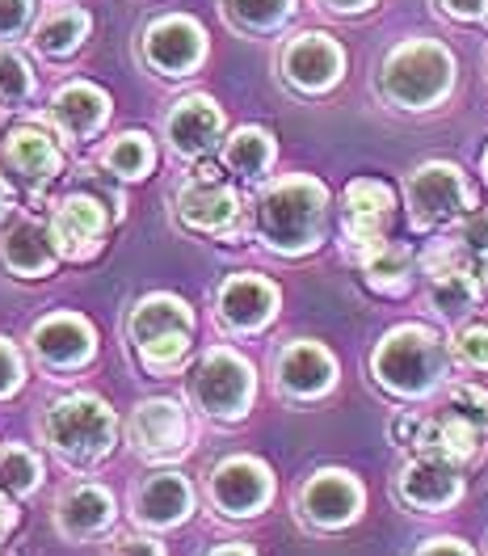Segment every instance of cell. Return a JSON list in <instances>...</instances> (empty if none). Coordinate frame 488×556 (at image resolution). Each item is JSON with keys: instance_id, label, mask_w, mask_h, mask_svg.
Here are the masks:
<instances>
[{"instance_id": "cell-11", "label": "cell", "mask_w": 488, "mask_h": 556, "mask_svg": "<svg viewBox=\"0 0 488 556\" xmlns=\"http://www.w3.org/2000/svg\"><path fill=\"white\" fill-rule=\"evenodd\" d=\"M337 388V358L333 350L312 342V338H295L274 354V392L291 405H312L324 401Z\"/></svg>"}, {"instance_id": "cell-33", "label": "cell", "mask_w": 488, "mask_h": 556, "mask_svg": "<svg viewBox=\"0 0 488 556\" xmlns=\"http://www.w3.org/2000/svg\"><path fill=\"white\" fill-rule=\"evenodd\" d=\"M451 358L467 371H488V316H467L451 329Z\"/></svg>"}, {"instance_id": "cell-24", "label": "cell", "mask_w": 488, "mask_h": 556, "mask_svg": "<svg viewBox=\"0 0 488 556\" xmlns=\"http://www.w3.org/2000/svg\"><path fill=\"white\" fill-rule=\"evenodd\" d=\"M105 118H110V98H105L98 85H85V80L64 85L55 93V102H51V123L68 139L98 136L105 127Z\"/></svg>"}, {"instance_id": "cell-26", "label": "cell", "mask_w": 488, "mask_h": 556, "mask_svg": "<svg viewBox=\"0 0 488 556\" xmlns=\"http://www.w3.org/2000/svg\"><path fill=\"white\" fill-rule=\"evenodd\" d=\"M4 165L26 181H47L64 169V152L42 127H17L4 139Z\"/></svg>"}, {"instance_id": "cell-28", "label": "cell", "mask_w": 488, "mask_h": 556, "mask_svg": "<svg viewBox=\"0 0 488 556\" xmlns=\"http://www.w3.org/2000/svg\"><path fill=\"white\" fill-rule=\"evenodd\" d=\"M274 156H279V143L266 127H236L223 139V169L244 181H261L274 169Z\"/></svg>"}, {"instance_id": "cell-36", "label": "cell", "mask_w": 488, "mask_h": 556, "mask_svg": "<svg viewBox=\"0 0 488 556\" xmlns=\"http://www.w3.org/2000/svg\"><path fill=\"white\" fill-rule=\"evenodd\" d=\"M442 409H451L454 417L472 421L476 430L488 434V388H480V383H451Z\"/></svg>"}, {"instance_id": "cell-44", "label": "cell", "mask_w": 488, "mask_h": 556, "mask_svg": "<svg viewBox=\"0 0 488 556\" xmlns=\"http://www.w3.org/2000/svg\"><path fill=\"white\" fill-rule=\"evenodd\" d=\"M17 527V506H13V493L0 489V535H9Z\"/></svg>"}, {"instance_id": "cell-22", "label": "cell", "mask_w": 488, "mask_h": 556, "mask_svg": "<svg viewBox=\"0 0 488 556\" xmlns=\"http://www.w3.org/2000/svg\"><path fill=\"white\" fill-rule=\"evenodd\" d=\"M55 527H60V535H68L76 544L105 535L114 527V493L93 481L68 485L55 502Z\"/></svg>"}, {"instance_id": "cell-41", "label": "cell", "mask_w": 488, "mask_h": 556, "mask_svg": "<svg viewBox=\"0 0 488 556\" xmlns=\"http://www.w3.org/2000/svg\"><path fill=\"white\" fill-rule=\"evenodd\" d=\"M30 22V0H0V38H13Z\"/></svg>"}, {"instance_id": "cell-12", "label": "cell", "mask_w": 488, "mask_h": 556, "mask_svg": "<svg viewBox=\"0 0 488 556\" xmlns=\"http://www.w3.org/2000/svg\"><path fill=\"white\" fill-rule=\"evenodd\" d=\"M177 219H181L190 232L219 237V241H236L244 232L241 190L228 186L223 177H219V181L190 177V181L177 190Z\"/></svg>"}, {"instance_id": "cell-29", "label": "cell", "mask_w": 488, "mask_h": 556, "mask_svg": "<svg viewBox=\"0 0 488 556\" xmlns=\"http://www.w3.org/2000/svg\"><path fill=\"white\" fill-rule=\"evenodd\" d=\"M102 165L123 181H143L156 169V148L143 131H123L118 139H110V148L102 152Z\"/></svg>"}, {"instance_id": "cell-19", "label": "cell", "mask_w": 488, "mask_h": 556, "mask_svg": "<svg viewBox=\"0 0 488 556\" xmlns=\"http://www.w3.org/2000/svg\"><path fill=\"white\" fill-rule=\"evenodd\" d=\"M131 443L147 459H165L190 447V417L169 396H152L131 414Z\"/></svg>"}, {"instance_id": "cell-20", "label": "cell", "mask_w": 488, "mask_h": 556, "mask_svg": "<svg viewBox=\"0 0 488 556\" xmlns=\"http://www.w3.org/2000/svg\"><path fill=\"white\" fill-rule=\"evenodd\" d=\"M429 282H425V304L434 308V316H442V320H467V316H476V308L485 304V282L476 275V257H463V262H451V266H438V270H429Z\"/></svg>"}, {"instance_id": "cell-46", "label": "cell", "mask_w": 488, "mask_h": 556, "mask_svg": "<svg viewBox=\"0 0 488 556\" xmlns=\"http://www.w3.org/2000/svg\"><path fill=\"white\" fill-rule=\"evenodd\" d=\"M333 13H362V9H371L375 0H324Z\"/></svg>"}, {"instance_id": "cell-18", "label": "cell", "mask_w": 488, "mask_h": 556, "mask_svg": "<svg viewBox=\"0 0 488 556\" xmlns=\"http://www.w3.org/2000/svg\"><path fill=\"white\" fill-rule=\"evenodd\" d=\"M30 342H35L38 363L51 367V371H76V367H85V363L93 358V350H98L93 325L76 313H55V316H47V320H38Z\"/></svg>"}, {"instance_id": "cell-21", "label": "cell", "mask_w": 488, "mask_h": 556, "mask_svg": "<svg viewBox=\"0 0 488 556\" xmlns=\"http://www.w3.org/2000/svg\"><path fill=\"white\" fill-rule=\"evenodd\" d=\"M165 131L177 156L185 161H203L210 148L223 136V110L207 93H190L174 105V114L165 118Z\"/></svg>"}, {"instance_id": "cell-1", "label": "cell", "mask_w": 488, "mask_h": 556, "mask_svg": "<svg viewBox=\"0 0 488 556\" xmlns=\"http://www.w3.org/2000/svg\"><path fill=\"white\" fill-rule=\"evenodd\" d=\"M253 232L279 257H308L329 237V190L320 177H274L253 203Z\"/></svg>"}, {"instance_id": "cell-13", "label": "cell", "mask_w": 488, "mask_h": 556, "mask_svg": "<svg viewBox=\"0 0 488 556\" xmlns=\"http://www.w3.org/2000/svg\"><path fill=\"white\" fill-rule=\"evenodd\" d=\"M282 291L279 282H270L266 275H228L215 291V316L228 333H241V338H253L261 333L274 316H279Z\"/></svg>"}, {"instance_id": "cell-45", "label": "cell", "mask_w": 488, "mask_h": 556, "mask_svg": "<svg viewBox=\"0 0 488 556\" xmlns=\"http://www.w3.org/2000/svg\"><path fill=\"white\" fill-rule=\"evenodd\" d=\"M203 556H257V548H248V544H241V540H232V544H215V548H207Z\"/></svg>"}, {"instance_id": "cell-30", "label": "cell", "mask_w": 488, "mask_h": 556, "mask_svg": "<svg viewBox=\"0 0 488 556\" xmlns=\"http://www.w3.org/2000/svg\"><path fill=\"white\" fill-rule=\"evenodd\" d=\"M295 0H223V17L244 35H274L291 22Z\"/></svg>"}, {"instance_id": "cell-37", "label": "cell", "mask_w": 488, "mask_h": 556, "mask_svg": "<svg viewBox=\"0 0 488 556\" xmlns=\"http://www.w3.org/2000/svg\"><path fill=\"white\" fill-rule=\"evenodd\" d=\"M454 241L463 244L472 257H488V207L467 211V215L454 224Z\"/></svg>"}, {"instance_id": "cell-35", "label": "cell", "mask_w": 488, "mask_h": 556, "mask_svg": "<svg viewBox=\"0 0 488 556\" xmlns=\"http://www.w3.org/2000/svg\"><path fill=\"white\" fill-rule=\"evenodd\" d=\"M35 98V72L26 64V55L17 51H0V102L22 105Z\"/></svg>"}, {"instance_id": "cell-4", "label": "cell", "mask_w": 488, "mask_h": 556, "mask_svg": "<svg viewBox=\"0 0 488 556\" xmlns=\"http://www.w3.org/2000/svg\"><path fill=\"white\" fill-rule=\"evenodd\" d=\"M42 439L68 464H98L118 443V417L102 396L72 392L51 401V409L42 414Z\"/></svg>"}, {"instance_id": "cell-17", "label": "cell", "mask_w": 488, "mask_h": 556, "mask_svg": "<svg viewBox=\"0 0 488 556\" xmlns=\"http://www.w3.org/2000/svg\"><path fill=\"white\" fill-rule=\"evenodd\" d=\"M105 228L110 219H105L102 199L80 194V190L60 199V207L51 215V241L60 249V257H72V262H89L102 249Z\"/></svg>"}, {"instance_id": "cell-3", "label": "cell", "mask_w": 488, "mask_h": 556, "mask_svg": "<svg viewBox=\"0 0 488 556\" xmlns=\"http://www.w3.org/2000/svg\"><path fill=\"white\" fill-rule=\"evenodd\" d=\"M454 89V55L451 47L434 42V38H404L400 47H391V55L380 68V93L396 110H434L451 98Z\"/></svg>"}, {"instance_id": "cell-27", "label": "cell", "mask_w": 488, "mask_h": 556, "mask_svg": "<svg viewBox=\"0 0 488 556\" xmlns=\"http://www.w3.org/2000/svg\"><path fill=\"white\" fill-rule=\"evenodd\" d=\"M358 266H362V278H367L371 291H380V295H404L413 287V278H418L421 262L409 244L384 241L375 244L367 257H358Z\"/></svg>"}, {"instance_id": "cell-34", "label": "cell", "mask_w": 488, "mask_h": 556, "mask_svg": "<svg viewBox=\"0 0 488 556\" xmlns=\"http://www.w3.org/2000/svg\"><path fill=\"white\" fill-rule=\"evenodd\" d=\"M190 346H194L190 333H165V338L140 346V363L152 376H174V371H181V363L190 358Z\"/></svg>"}, {"instance_id": "cell-48", "label": "cell", "mask_w": 488, "mask_h": 556, "mask_svg": "<svg viewBox=\"0 0 488 556\" xmlns=\"http://www.w3.org/2000/svg\"><path fill=\"white\" fill-rule=\"evenodd\" d=\"M476 275L485 282V295H488V257H476Z\"/></svg>"}, {"instance_id": "cell-15", "label": "cell", "mask_w": 488, "mask_h": 556, "mask_svg": "<svg viewBox=\"0 0 488 556\" xmlns=\"http://www.w3.org/2000/svg\"><path fill=\"white\" fill-rule=\"evenodd\" d=\"M203 55H207V35L194 17H181V13L160 17L143 35V60L160 76H190L203 64Z\"/></svg>"}, {"instance_id": "cell-7", "label": "cell", "mask_w": 488, "mask_h": 556, "mask_svg": "<svg viewBox=\"0 0 488 556\" xmlns=\"http://www.w3.org/2000/svg\"><path fill=\"white\" fill-rule=\"evenodd\" d=\"M367 510V485L349 468H320L295 489V515L308 531L337 535L349 531Z\"/></svg>"}, {"instance_id": "cell-14", "label": "cell", "mask_w": 488, "mask_h": 556, "mask_svg": "<svg viewBox=\"0 0 488 556\" xmlns=\"http://www.w3.org/2000/svg\"><path fill=\"white\" fill-rule=\"evenodd\" d=\"M279 68L291 89H299V93H329L342 80V72H346V51H342L337 38L308 30V35H295L282 47Z\"/></svg>"}, {"instance_id": "cell-25", "label": "cell", "mask_w": 488, "mask_h": 556, "mask_svg": "<svg viewBox=\"0 0 488 556\" xmlns=\"http://www.w3.org/2000/svg\"><path fill=\"white\" fill-rule=\"evenodd\" d=\"M127 333H131L136 350L147 346V342H156V338H165V333H194V308H190L181 295L156 291V295H147V300H140V304L131 308Z\"/></svg>"}, {"instance_id": "cell-16", "label": "cell", "mask_w": 488, "mask_h": 556, "mask_svg": "<svg viewBox=\"0 0 488 556\" xmlns=\"http://www.w3.org/2000/svg\"><path fill=\"white\" fill-rule=\"evenodd\" d=\"M194 515V485L181 472H152L131 493V519L143 531H174Z\"/></svg>"}, {"instance_id": "cell-42", "label": "cell", "mask_w": 488, "mask_h": 556, "mask_svg": "<svg viewBox=\"0 0 488 556\" xmlns=\"http://www.w3.org/2000/svg\"><path fill=\"white\" fill-rule=\"evenodd\" d=\"M418 430H421V414H396L391 417V443L396 447H404V452H413V443H418Z\"/></svg>"}, {"instance_id": "cell-5", "label": "cell", "mask_w": 488, "mask_h": 556, "mask_svg": "<svg viewBox=\"0 0 488 556\" xmlns=\"http://www.w3.org/2000/svg\"><path fill=\"white\" fill-rule=\"evenodd\" d=\"M404 203H409V219H413L418 232L454 228L467 211L480 207L472 177L463 174L454 161H425V165H418L404 181Z\"/></svg>"}, {"instance_id": "cell-43", "label": "cell", "mask_w": 488, "mask_h": 556, "mask_svg": "<svg viewBox=\"0 0 488 556\" xmlns=\"http://www.w3.org/2000/svg\"><path fill=\"white\" fill-rule=\"evenodd\" d=\"M438 4L459 22H488V0H438Z\"/></svg>"}, {"instance_id": "cell-47", "label": "cell", "mask_w": 488, "mask_h": 556, "mask_svg": "<svg viewBox=\"0 0 488 556\" xmlns=\"http://www.w3.org/2000/svg\"><path fill=\"white\" fill-rule=\"evenodd\" d=\"M9 203H13V194H9V186L0 181V219H4V211H9Z\"/></svg>"}, {"instance_id": "cell-49", "label": "cell", "mask_w": 488, "mask_h": 556, "mask_svg": "<svg viewBox=\"0 0 488 556\" xmlns=\"http://www.w3.org/2000/svg\"><path fill=\"white\" fill-rule=\"evenodd\" d=\"M480 174H485V181H488V148H485V156H480Z\"/></svg>"}, {"instance_id": "cell-38", "label": "cell", "mask_w": 488, "mask_h": 556, "mask_svg": "<svg viewBox=\"0 0 488 556\" xmlns=\"http://www.w3.org/2000/svg\"><path fill=\"white\" fill-rule=\"evenodd\" d=\"M22 388V354L13 350V342L0 338V401L13 396Z\"/></svg>"}, {"instance_id": "cell-31", "label": "cell", "mask_w": 488, "mask_h": 556, "mask_svg": "<svg viewBox=\"0 0 488 556\" xmlns=\"http://www.w3.org/2000/svg\"><path fill=\"white\" fill-rule=\"evenodd\" d=\"M89 35V13L80 9H55L51 17H42L35 30V47L42 55H72Z\"/></svg>"}, {"instance_id": "cell-2", "label": "cell", "mask_w": 488, "mask_h": 556, "mask_svg": "<svg viewBox=\"0 0 488 556\" xmlns=\"http://www.w3.org/2000/svg\"><path fill=\"white\" fill-rule=\"evenodd\" d=\"M451 342L429 325H396L371 350V376L396 401H429L451 380Z\"/></svg>"}, {"instance_id": "cell-39", "label": "cell", "mask_w": 488, "mask_h": 556, "mask_svg": "<svg viewBox=\"0 0 488 556\" xmlns=\"http://www.w3.org/2000/svg\"><path fill=\"white\" fill-rule=\"evenodd\" d=\"M409 556H480V553L467 540H459V535H429Z\"/></svg>"}, {"instance_id": "cell-23", "label": "cell", "mask_w": 488, "mask_h": 556, "mask_svg": "<svg viewBox=\"0 0 488 556\" xmlns=\"http://www.w3.org/2000/svg\"><path fill=\"white\" fill-rule=\"evenodd\" d=\"M60 262V249L51 241V224L17 219L0 237V266L17 278H47Z\"/></svg>"}, {"instance_id": "cell-9", "label": "cell", "mask_w": 488, "mask_h": 556, "mask_svg": "<svg viewBox=\"0 0 488 556\" xmlns=\"http://www.w3.org/2000/svg\"><path fill=\"white\" fill-rule=\"evenodd\" d=\"M396 502L413 515H447L463 502L467 493V477H463V464L442 459V455H413L400 464L396 472Z\"/></svg>"}, {"instance_id": "cell-6", "label": "cell", "mask_w": 488, "mask_h": 556, "mask_svg": "<svg viewBox=\"0 0 488 556\" xmlns=\"http://www.w3.org/2000/svg\"><path fill=\"white\" fill-rule=\"evenodd\" d=\"M194 405L215 421H244L257 401V371L232 346H210L190 376Z\"/></svg>"}, {"instance_id": "cell-8", "label": "cell", "mask_w": 488, "mask_h": 556, "mask_svg": "<svg viewBox=\"0 0 488 556\" xmlns=\"http://www.w3.org/2000/svg\"><path fill=\"white\" fill-rule=\"evenodd\" d=\"M207 502L219 519L248 522L274 502V472L257 455H223L207 472Z\"/></svg>"}, {"instance_id": "cell-40", "label": "cell", "mask_w": 488, "mask_h": 556, "mask_svg": "<svg viewBox=\"0 0 488 556\" xmlns=\"http://www.w3.org/2000/svg\"><path fill=\"white\" fill-rule=\"evenodd\" d=\"M110 556H169V553H165L152 535H136V531H127V535H114Z\"/></svg>"}, {"instance_id": "cell-10", "label": "cell", "mask_w": 488, "mask_h": 556, "mask_svg": "<svg viewBox=\"0 0 488 556\" xmlns=\"http://www.w3.org/2000/svg\"><path fill=\"white\" fill-rule=\"evenodd\" d=\"M391 219H396V190L387 181L380 177L349 181L342 194V237H346V253L354 262L387 241Z\"/></svg>"}, {"instance_id": "cell-32", "label": "cell", "mask_w": 488, "mask_h": 556, "mask_svg": "<svg viewBox=\"0 0 488 556\" xmlns=\"http://www.w3.org/2000/svg\"><path fill=\"white\" fill-rule=\"evenodd\" d=\"M42 485V459L26 443H9L0 452V489L13 497H26Z\"/></svg>"}]
</instances>
